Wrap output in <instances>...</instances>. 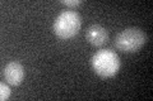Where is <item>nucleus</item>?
I'll use <instances>...</instances> for the list:
<instances>
[{
    "label": "nucleus",
    "mask_w": 153,
    "mask_h": 101,
    "mask_svg": "<svg viewBox=\"0 0 153 101\" xmlns=\"http://www.w3.org/2000/svg\"><path fill=\"white\" fill-rule=\"evenodd\" d=\"M82 25L80 15L74 10H63L54 22V32L61 39H70L78 34Z\"/></svg>",
    "instance_id": "nucleus-1"
},
{
    "label": "nucleus",
    "mask_w": 153,
    "mask_h": 101,
    "mask_svg": "<svg viewBox=\"0 0 153 101\" xmlns=\"http://www.w3.org/2000/svg\"><path fill=\"white\" fill-rule=\"evenodd\" d=\"M94 72L102 77H112L120 68V58L111 49H101L92 57Z\"/></svg>",
    "instance_id": "nucleus-2"
},
{
    "label": "nucleus",
    "mask_w": 153,
    "mask_h": 101,
    "mask_svg": "<svg viewBox=\"0 0 153 101\" xmlns=\"http://www.w3.org/2000/svg\"><path fill=\"white\" fill-rule=\"evenodd\" d=\"M146 33L139 28H126L121 31L115 38V46L117 49L128 53H134L138 52L146 43Z\"/></svg>",
    "instance_id": "nucleus-3"
},
{
    "label": "nucleus",
    "mask_w": 153,
    "mask_h": 101,
    "mask_svg": "<svg viewBox=\"0 0 153 101\" xmlns=\"http://www.w3.org/2000/svg\"><path fill=\"white\" fill-rule=\"evenodd\" d=\"M3 75L5 77V81L12 86H18L25 78V67L19 62L13 61L4 67Z\"/></svg>",
    "instance_id": "nucleus-4"
},
{
    "label": "nucleus",
    "mask_w": 153,
    "mask_h": 101,
    "mask_svg": "<svg viewBox=\"0 0 153 101\" xmlns=\"http://www.w3.org/2000/svg\"><path fill=\"white\" fill-rule=\"evenodd\" d=\"M85 38L92 46L100 47L103 46L108 39V33L102 25L100 24H92L88 27L87 33H85Z\"/></svg>",
    "instance_id": "nucleus-5"
},
{
    "label": "nucleus",
    "mask_w": 153,
    "mask_h": 101,
    "mask_svg": "<svg viewBox=\"0 0 153 101\" xmlns=\"http://www.w3.org/2000/svg\"><path fill=\"white\" fill-rule=\"evenodd\" d=\"M9 96H10V89L5 82H1L0 84V100H8Z\"/></svg>",
    "instance_id": "nucleus-6"
},
{
    "label": "nucleus",
    "mask_w": 153,
    "mask_h": 101,
    "mask_svg": "<svg viewBox=\"0 0 153 101\" xmlns=\"http://www.w3.org/2000/svg\"><path fill=\"white\" fill-rule=\"evenodd\" d=\"M61 3L64 4V5H66V7H78V5H80L82 4V1L80 0H61Z\"/></svg>",
    "instance_id": "nucleus-7"
}]
</instances>
